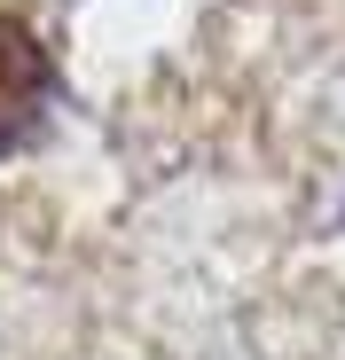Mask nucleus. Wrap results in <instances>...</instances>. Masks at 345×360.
I'll return each instance as SVG.
<instances>
[{
	"label": "nucleus",
	"instance_id": "f257e3e1",
	"mask_svg": "<svg viewBox=\"0 0 345 360\" xmlns=\"http://www.w3.org/2000/svg\"><path fill=\"white\" fill-rule=\"evenodd\" d=\"M47 110H55V55L16 8H0V157L32 149Z\"/></svg>",
	"mask_w": 345,
	"mask_h": 360
}]
</instances>
